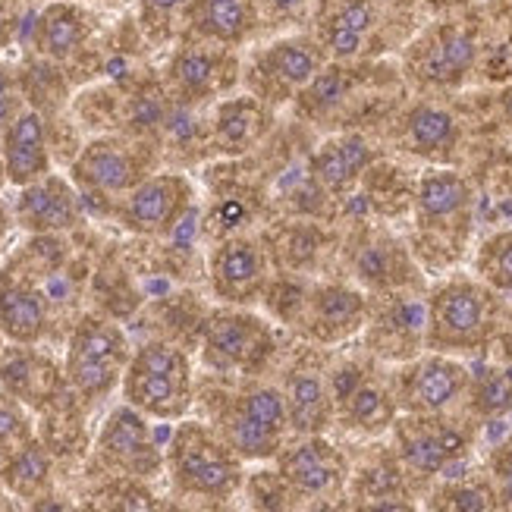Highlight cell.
Instances as JSON below:
<instances>
[{"label":"cell","mask_w":512,"mask_h":512,"mask_svg":"<svg viewBox=\"0 0 512 512\" xmlns=\"http://www.w3.org/2000/svg\"><path fill=\"white\" fill-rule=\"evenodd\" d=\"M447 500H450L453 509H472V512L475 509H487V497L481 491H456Z\"/></svg>","instance_id":"obj_38"},{"label":"cell","mask_w":512,"mask_h":512,"mask_svg":"<svg viewBox=\"0 0 512 512\" xmlns=\"http://www.w3.org/2000/svg\"><path fill=\"white\" fill-rule=\"evenodd\" d=\"M22 189L26 192L19 198V220L29 230L57 233V230H70L79 220L76 195L63 180H57V176H41V180Z\"/></svg>","instance_id":"obj_6"},{"label":"cell","mask_w":512,"mask_h":512,"mask_svg":"<svg viewBox=\"0 0 512 512\" xmlns=\"http://www.w3.org/2000/svg\"><path fill=\"white\" fill-rule=\"evenodd\" d=\"M462 387V368L453 362H428L418 371L412 399L421 409H443Z\"/></svg>","instance_id":"obj_18"},{"label":"cell","mask_w":512,"mask_h":512,"mask_svg":"<svg viewBox=\"0 0 512 512\" xmlns=\"http://www.w3.org/2000/svg\"><path fill=\"white\" fill-rule=\"evenodd\" d=\"M327 48L337 54V57H352L355 51L362 48V32H352L343 26H333L327 35Z\"/></svg>","instance_id":"obj_36"},{"label":"cell","mask_w":512,"mask_h":512,"mask_svg":"<svg viewBox=\"0 0 512 512\" xmlns=\"http://www.w3.org/2000/svg\"><path fill=\"white\" fill-rule=\"evenodd\" d=\"M227 431H230L233 450H239L242 456H267V453H274L280 443V431L261 425L258 418L246 415L242 409L230 418Z\"/></svg>","instance_id":"obj_22"},{"label":"cell","mask_w":512,"mask_h":512,"mask_svg":"<svg viewBox=\"0 0 512 512\" xmlns=\"http://www.w3.org/2000/svg\"><path fill=\"white\" fill-rule=\"evenodd\" d=\"M481 406L484 409H503V406H509V399H512V384L506 381V377H491L484 387H481Z\"/></svg>","instance_id":"obj_35"},{"label":"cell","mask_w":512,"mask_h":512,"mask_svg":"<svg viewBox=\"0 0 512 512\" xmlns=\"http://www.w3.org/2000/svg\"><path fill=\"white\" fill-rule=\"evenodd\" d=\"M264 66H267V73L280 82H286V85H305L318 73V57L308 44L286 41V44H277V48L267 54Z\"/></svg>","instance_id":"obj_20"},{"label":"cell","mask_w":512,"mask_h":512,"mask_svg":"<svg viewBox=\"0 0 512 512\" xmlns=\"http://www.w3.org/2000/svg\"><path fill=\"white\" fill-rule=\"evenodd\" d=\"M85 38V16L70 4H54L41 13L38 22V51L54 60H66L79 51Z\"/></svg>","instance_id":"obj_11"},{"label":"cell","mask_w":512,"mask_h":512,"mask_svg":"<svg viewBox=\"0 0 512 512\" xmlns=\"http://www.w3.org/2000/svg\"><path fill=\"white\" fill-rule=\"evenodd\" d=\"M283 475L296 487H302V491L321 494L333 481H337V459H333L330 447H324V443H318V440H311V443H305V447L293 450L283 459Z\"/></svg>","instance_id":"obj_13"},{"label":"cell","mask_w":512,"mask_h":512,"mask_svg":"<svg viewBox=\"0 0 512 512\" xmlns=\"http://www.w3.org/2000/svg\"><path fill=\"white\" fill-rule=\"evenodd\" d=\"M73 176L85 189L114 195V192L136 189L139 167H136V161H132V154L126 148H120L114 142H95V145H88L79 154Z\"/></svg>","instance_id":"obj_8"},{"label":"cell","mask_w":512,"mask_h":512,"mask_svg":"<svg viewBox=\"0 0 512 512\" xmlns=\"http://www.w3.org/2000/svg\"><path fill=\"white\" fill-rule=\"evenodd\" d=\"M0 377H4L7 393H13L22 403H44L57 387V374L51 371V365L29 352H16L13 359L0 365Z\"/></svg>","instance_id":"obj_12"},{"label":"cell","mask_w":512,"mask_h":512,"mask_svg":"<svg viewBox=\"0 0 512 512\" xmlns=\"http://www.w3.org/2000/svg\"><path fill=\"white\" fill-rule=\"evenodd\" d=\"M506 465H512V447H509V456H506Z\"/></svg>","instance_id":"obj_44"},{"label":"cell","mask_w":512,"mask_h":512,"mask_svg":"<svg viewBox=\"0 0 512 512\" xmlns=\"http://www.w3.org/2000/svg\"><path fill=\"white\" fill-rule=\"evenodd\" d=\"M129 406L154 418H180L189 409V362L170 343H148L129 359L123 374Z\"/></svg>","instance_id":"obj_1"},{"label":"cell","mask_w":512,"mask_h":512,"mask_svg":"<svg viewBox=\"0 0 512 512\" xmlns=\"http://www.w3.org/2000/svg\"><path fill=\"white\" fill-rule=\"evenodd\" d=\"M170 469L176 484L189 494L227 497L236 487V465L214 443V437L195 425L176 431L170 443Z\"/></svg>","instance_id":"obj_3"},{"label":"cell","mask_w":512,"mask_h":512,"mask_svg":"<svg viewBox=\"0 0 512 512\" xmlns=\"http://www.w3.org/2000/svg\"><path fill=\"white\" fill-rule=\"evenodd\" d=\"M503 497L512 503V465H506V469H503Z\"/></svg>","instance_id":"obj_40"},{"label":"cell","mask_w":512,"mask_h":512,"mask_svg":"<svg viewBox=\"0 0 512 512\" xmlns=\"http://www.w3.org/2000/svg\"><path fill=\"white\" fill-rule=\"evenodd\" d=\"M129 359V343L120 327L85 318L73 333L70 352H66V377L82 396L98 399L114 390V384L126 374Z\"/></svg>","instance_id":"obj_2"},{"label":"cell","mask_w":512,"mask_h":512,"mask_svg":"<svg viewBox=\"0 0 512 512\" xmlns=\"http://www.w3.org/2000/svg\"><path fill=\"white\" fill-rule=\"evenodd\" d=\"M371 7L365 4V0H349V4L340 10V16H337V26H343V29H352V32H368L371 29Z\"/></svg>","instance_id":"obj_34"},{"label":"cell","mask_w":512,"mask_h":512,"mask_svg":"<svg viewBox=\"0 0 512 512\" xmlns=\"http://www.w3.org/2000/svg\"><path fill=\"white\" fill-rule=\"evenodd\" d=\"M261 346V330L255 321L239 315H220L208 324V349L224 362H242Z\"/></svg>","instance_id":"obj_15"},{"label":"cell","mask_w":512,"mask_h":512,"mask_svg":"<svg viewBox=\"0 0 512 512\" xmlns=\"http://www.w3.org/2000/svg\"><path fill=\"white\" fill-rule=\"evenodd\" d=\"M0 161H4V148H0Z\"/></svg>","instance_id":"obj_45"},{"label":"cell","mask_w":512,"mask_h":512,"mask_svg":"<svg viewBox=\"0 0 512 512\" xmlns=\"http://www.w3.org/2000/svg\"><path fill=\"white\" fill-rule=\"evenodd\" d=\"M346 92V79L340 73H324L315 79V85H311V92L308 98L315 101L318 107H330V104H337Z\"/></svg>","instance_id":"obj_33"},{"label":"cell","mask_w":512,"mask_h":512,"mask_svg":"<svg viewBox=\"0 0 512 512\" xmlns=\"http://www.w3.org/2000/svg\"><path fill=\"white\" fill-rule=\"evenodd\" d=\"M459 447H462V440L456 434H440V437L421 434V437L406 443V456L415 469L437 472V469H443V462H447L453 453H459Z\"/></svg>","instance_id":"obj_24"},{"label":"cell","mask_w":512,"mask_h":512,"mask_svg":"<svg viewBox=\"0 0 512 512\" xmlns=\"http://www.w3.org/2000/svg\"><path fill=\"white\" fill-rule=\"evenodd\" d=\"M362 311V302L349 289H327V293L318 296V315L327 324H346Z\"/></svg>","instance_id":"obj_31"},{"label":"cell","mask_w":512,"mask_h":512,"mask_svg":"<svg viewBox=\"0 0 512 512\" xmlns=\"http://www.w3.org/2000/svg\"><path fill=\"white\" fill-rule=\"evenodd\" d=\"M0 337H4V333H0Z\"/></svg>","instance_id":"obj_46"},{"label":"cell","mask_w":512,"mask_h":512,"mask_svg":"<svg viewBox=\"0 0 512 512\" xmlns=\"http://www.w3.org/2000/svg\"><path fill=\"white\" fill-rule=\"evenodd\" d=\"M48 324V302L35 286L4 280L0 283V333L19 346H32Z\"/></svg>","instance_id":"obj_9"},{"label":"cell","mask_w":512,"mask_h":512,"mask_svg":"<svg viewBox=\"0 0 512 512\" xmlns=\"http://www.w3.org/2000/svg\"><path fill=\"white\" fill-rule=\"evenodd\" d=\"M29 418L22 409V399L13 393H0V453H13L22 443H29Z\"/></svg>","instance_id":"obj_28"},{"label":"cell","mask_w":512,"mask_h":512,"mask_svg":"<svg viewBox=\"0 0 512 512\" xmlns=\"http://www.w3.org/2000/svg\"><path fill=\"white\" fill-rule=\"evenodd\" d=\"M4 173L13 186H29L48 176V142H44V123L38 114L26 110L19 114L4 139Z\"/></svg>","instance_id":"obj_7"},{"label":"cell","mask_w":512,"mask_h":512,"mask_svg":"<svg viewBox=\"0 0 512 512\" xmlns=\"http://www.w3.org/2000/svg\"><path fill=\"white\" fill-rule=\"evenodd\" d=\"M286 415L293 421V428L299 431H318L327 421V399H324V387L318 377L311 374H299L293 384H289V396H286Z\"/></svg>","instance_id":"obj_17"},{"label":"cell","mask_w":512,"mask_h":512,"mask_svg":"<svg viewBox=\"0 0 512 512\" xmlns=\"http://www.w3.org/2000/svg\"><path fill=\"white\" fill-rule=\"evenodd\" d=\"M491 280L512 289V239H503L491 258Z\"/></svg>","instance_id":"obj_37"},{"label":"cell","mask_w":512,"mask_h":512,"mask_svg":"<svg viewBox=\"0 0 512 512\" xmlns=\"http://www.w3.org/2000/svg\"><path fill=\"white\" fill-rule=\"evenodd\" d=\"M506 107H509V117H512V95L506 98Z\"/></svg>","instance_id":"obj_43"},{"label":"cell","mask_w":512,"mask_h":512,"mask_svg":"<svg viewBox=\"0 0 512 512\" xmlns=\"http://www.w3.org/2000/svg\"><path fill=\"white\" fill-rule=\"evenodd\" d=\"M258 126V114L252 104H227L224 110H220V120H217V129L220 136H224L227 142H246L252 132Z\"/></svg>","instance_id":"obj_29"},{"label":"cell","mask_w":512,"mask_h":512,"mask_svg":"<svg viewBox=\"0 0 512 512\" xmlns=\"http://www.w3.org/2000/svg\"><path fill=\"white\" fill-rule=\"evenodd\" d=\"M352 415H355V421H362V425H381V421H387V415H390L387 399L374 387L355 390L352 393Z\"/></svg>","instance_id":"obj_32"},{"label":"cell","mask_w":512,"mask_h":512,"mask_svg":"<svg viewBox=\"0 0 512 512\" xmlns=\"http://www.w3.org/2000/svg\"><path fill=\"white\" fill-rule=\"evenodd\" d=\"M421 211L428 217H447L453 214L462 202H465V186L456 176L443 173V176H431V180L421 183Z\"/></svg>","instance_id":"obj_23"},{"label":"cell","mask_w":512,"mask_h":512,"mask_svg":"<svg viewBox=\"0 0 512 512\" xmlns=\"http://www.w3.org/2000/svg\"><path fill=\"white\" fill-rule=\"evenodd\" d=\"M440 330L453 333V337H469L481 324V302L472 289H450L437 305Z\"/></svg>","instance_id":"obj_21"},{"label":"cell","mask_w":512,"mask_h":512,"mask_svg":"<svg viewBox=\"0 0 512 512\" xmlns=\"http://www.w3.org/2000/svg\"><path fill=\"white\" fill-rule=\"evenodd\" d=\"M98 456L123 475L148 478L161 469V456L154 450L151 431L136 406H123L104 421L98 434Z\"/></svg>","instance_id":"obj_4"},{"label":"cell","mask_w":512,"mask_h":512,"mask_svg":"<svg viewBox=\"0 0 512 512\" xmlns=\"http://www.w3.org/2000/svg\"><path fill=\"white\" fill-rule=\"evenodd\" d=\"M173 79L180 82L183 92H205L217 76V57L208 51H183L173 60Z\"/></svg>","instance_id":"obj_25"},{"label":"cell","mask_w":512,"mask_h":512,"mask_svg":"<svg viewBox=\"0 0 512 512\" xmlns=\"http://www.w3.org/2000/svg\"><path fill=\"white\" fill-rule=\"evenodd\" d=\"M7 41V19H4V13H0V44Z\"/></svg>","instance_id":"obj_42"},{"label":"cell","mask_w":512,"mask_h":512,"mask_svg":"<svg viewBox=\"0 0 512 512\" xmlns=\"http://www.w3.org/2000/svg\"><path fill=\"white\" fill-rule=\"evenodd\" d=\"M51 478V456L44 453L41 443H22L19 450H13L7 469H4V484L16 497H38L44 491V484Z\"/></svg>","instance_id":"obj_16"},{"label":"cell","mask_w":512,"mask_h":512,"mask_svg":"<svg viewBox=\"0 0 512 512\" xmlns=\"http://www.w3.org/2000/svg\"><path fill=\"white\" fill-rule=\"evenodd\" d=\"M189 186L180 176H151L129 192L123 205V224L136 233H167L183 214Z\"/></svg>","instance_id":"obj_5"},{"label":"cell","mask_w":512,"mask_h":512,"mask_svg":"<svg viewBox=\"0 0 512 512\" xmlns=\"http://www.w3.org/2000/svg\"><path fill=\"white\" fill-rule=\"evenodd\" d=\"M239 409L246 412V415H252V418H258L261 425L274 428V431H283V421L289 418V415H286V403L280 399L277 390H258V393H252Z\"/></svg>","instance_id":"obj_30"},{"label":"cell","mask_w":512,"mask_h":512,"mask_svg":"<svg viewBox=\"0 0 512 512\" xmlns=\"http://www.w3.org/2000/svg\"><path fill=\"white\" fill-rule=\"evenodd\" d=\"M183 4H186V0H142V10H145L148 19H164Z\"/></svg>","instance_id":"obj_39"},{"label":"cell","mask_w":512,"mask_h":512,"mask_svg":"<svg viewBox=\"0 0 512 512\" xmlns=\"http://www.w3.org/2000/svg\"><path fill=\"white\" fill-rule=\"evenodd\" d=\"M7 92H13V85H10V76L0 70V95H7Z\"/></svg>","instance_id":"obj_41"},{"label":"cell","mask_w":512,"mask_h":512,"mask_svg":"<svg viewBox=\"0 0 512 512\" xmlns=\"http://www.w3.org/2000/svg\"><path fill=\"white\" fill-rule=\"evenodd\" d=\"M261 280V258L249 242H227L214 258V283L224 296H246Z\"/></svg>","instance_id":"obj_14"},{"label":"cell","mask_w":512,"mask_h":512,"mask_svg":"<svg viewBox=\"0 0 512 512\" xmlns=\"http://www.w3.org/2000/svg\"><path fill=\"white\" fill-rule=\"evenodd\" d=\"M456 136V126L453 117L443 114V110L434 107H421L412 114V139L421 148H440V145H450Z\"/></svg>","instance_id":"obj_27"},{"label":"cell","mask_w":512,"mask_h":512,"mask_svg":"<svg viewBox=\"0 0 512 512\" xmlns=\"http://www.w3.org/2000/svg\"><path fill=\"white\" fill-rule=\"evenodd\" d=\"M469 63H472V41L465 35H450L447 41L434 48V54L425 63V70L431 79H453Z\"/></svg>","instance_id":"obj_26"},{"label":"cell","mask_w":512,"mask_h":512,"mask_svg":"<svg viewBox=\"0 0 512 512\" xmlns=\"http://www.w3.org/2000/svg\"><path fill=\"white\" fill-rule=\"evenodd\" d=\"M371 158L368 148L362 139H343V142H333L327 145L318 158H315V170L327 186H343L349 183L355 173L365 167V161Z\"/></svg>","instance_id":"obj_19"},{"label":"cell","mask_w":512,"mask_h":512,"mask_svg":"<svg viewBox=\"0 0 512 512\" xmlns=\"http://www.w3.org/2000/svg\"><path fill=\"white\" fill-rule=\"evenodd\" d=\"M189 22L195 32L217 41H239L255 22L252 0H192Z\"/></svg>","instance_id":"obj_10"}]
</instances>
